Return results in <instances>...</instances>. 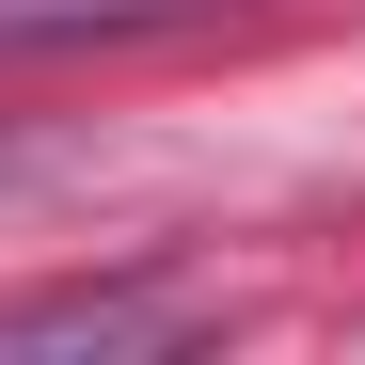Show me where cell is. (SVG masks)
Wrapping results in <instances>:
<instances>
[{
    "instance_id": "obj_3",
    "label": "cell",
    "mask_w": 365,
    "mask_h": 365,
    "mask_svg": "<svg viewBox=\"0 0 365 365\" xmlns=\"http://www.w3.org/2000/svg\"><path fill=\"white\" fill-rule=\"evenodd\" d=\"M32 159H48V143H0V191H16V175H32Z\"/></svg>"
},
{
    "instance_id": "obj_2",
    "label": "cell",
    "mask_w": 365,
    "mask_h": 365,
    "mask_svg": "<svg viewBox=\"0 0 365 365\" xmlns=\"http://www.w3.org/2000/svg\"><path fill=\"white\" fill-rule=\"evenodd\" d=\"M191 16V0H0V64H16V48H111V32H175Z\"/></svg>"
},
{
    "instance_id": "obj_1",
    "label": "cell",
    "mask_w": 365,
    "mask_h": 365,
    "mask_svg": "<svg viewBox=\"0 0 365 365\" xmlns=\"http://www.w3.org/2000/svg\"><path fill=\"white\" fill-rule=\"evenodd\" d=\"M191 286H32L0 302V349H175Z\"/></svg>"
}]
</instances>
